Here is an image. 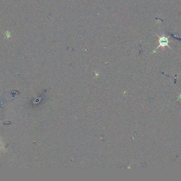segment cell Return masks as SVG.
Returning a JSON list of instances; mask_svg holds the SVG:
<instances>
[{"label": "cell", "instance_id": "1", "mask_svg": "<svg viewBox=\"0 0 181 181\" xmlns=\"http://www.w3.org/2000/svg\"><path fill=\"white\" fill-rule=\"evenodd\" d=\"M157 36L158 37V41L159 43V45L158 47H157L155 51H156L157 49H158L160 47H164V46H167L169 49H171L172 50H173L172 49H171V47H170V46H169V42H172V41H169V37H166L165 36H159L158 35H157Z\"/></svg>", "mask_w": 181, "mask_h": 181}]
</instances>
